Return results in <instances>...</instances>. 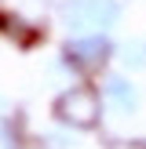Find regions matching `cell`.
<instances>
[{"mask_svg":"<svg viewBox=\"0 0 146 149\" xmlns=\"http://www.w3.org/2000/svg\"><path fill=\"white\" fill-rule=\"evenodd\" d=\"M58 18L73 36L106 33V29H113L121 22V4L117 0H66Z\"/></svg>","mask_w":146,"mask_h":149,"instance_id":"obj_1","label":"cell"},{"mask_svg":"<svg viewBox=\"0 0 146 149\" xmlns=\"http://www.w3.org/2000/svg\"><path fill=\"white\" fill-rule=\"evenodd\" d=\"M102 91H106V98L113 102V106L121 109V113H131V109L139 106V95H135V87H131L124 77H106V87H102Z\"/></svg>","mask_w":146,"mask_h":149,"instance_id":"obj_4","label":"cell"},{"mask_svg":"<svg viewBox=\"0 0 146 149\" xmlns=\"http://www.w3.org/2000/svg\"><path fill=\"white\" fill-rule=\"evenodd\" d=\"M110 51H113V44H110L106 33H84V36L66 40L62 58H66V65H73V69H99V65L110 58Z\"/></svg>","mask_w":146,"mask_h":149,"instance_id":"obj_3","label":"cell"},{"mask_svg":"<svg viewBox=\"0 0 146 149\" xmlns=\"http://www.w3.org/2000/svg\"><path fill=\"white\" fill-rule=\"evenodd\" d=\"M99 95L91 91L88 84H77V87H66L62 95L55 98V116L66 124V127H95L99 124Z\"/></svg>","mask_w":146,"mask_h":149,"instance_id":"obj_2","label":"cell"},{"mask_svg":"<svg viewBox=\"0 0 146 149\" xmlns=\"http://www.w3.org/2000/svg\"><path fill=\"white\" fill-rule=\"evenodd\" d=\"M121 62L128 69H146V40H128L121 47Z\"/></svg>","mask_w":146,"mask_h":149,"instance_id":"obj_5","label":"cell"}]
</instances>
